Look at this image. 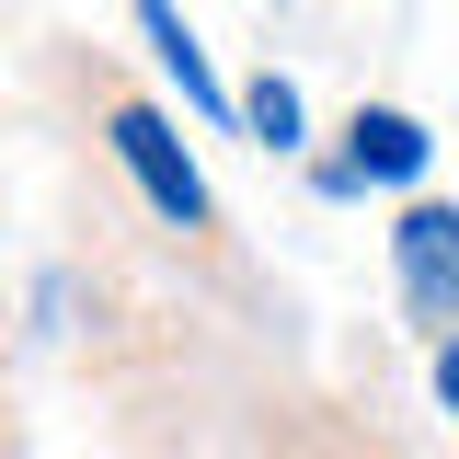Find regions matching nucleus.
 <instances>
[{
  "mask_svg": "<svg viewBox=\"0 0 459 459\" xmlns=\"http://www.w3.org/2000/svg\"><path fill=\"white\" fill-rule=\"evenodd\" d=\"M115 161L150 184V207L161 219H184V230H207V172L184 161V138H172L150 104H115Z\"/></svg>",
  "mask_w": 459,
  "mask_h": 459,
  "instance_id": "nucleus-1",
  "label": "nucleus"
},
{
  "mask_svg": "<svg viewBox=\"0 0 459 459\" xmlns=\"http://www.w3.org/2000/svg\"><path fill=\"white\" fill-rule=\"evenodd\" d=\"M391 264H402V299H413L425 322H459V207L413 195L402 230H391Z\"/></svg>",
  "mask_w": 459,
  "mask_h": 459,
  "instance_id": "nucleus-2",
  "label": "nucleus"
},
{
  "mask_svg": "<svg viewBox=\"0 0 459 459\" xmlns=\"http://www.w3.org/2000/svg\"><path fill=\"white\" fill-rule=\"evenodd\" d=\"M425 150H437V138H425L402 104H356V126H344V161L322 172V184H333V195H356V184H413V172H425Z\"/></svg>",
  "mask_w": 459,
  "mask_h": 459,
  "instance_id": "nucleus-3",
  "label": "nucleus"
},
{
  "mask_svg": "<svg viewBox=\"0 0 459 459\" xmlns=\"http://www.w3.org/2000/svg\"><path fill=\"white\" fill-rule=\"evenodd\" d=\"M138 35H150V57H161L172 81H184V104H195V115H241V104L219 92V69H207V47H195V23H184L172 0H138Z\"/></svg>",
  "mask_w": 459,
  "mask_h": 459,
  "instance_id": "nucleus-4",
  "label": "nucleus"
},
{
  "mask_svg": "<svg viewBox=\"0 0 459 459\" xmlns=\"http://www.w3.org/2000/svg\"><path fill=\"white\" fill-rule=\"evenodd\" d=\"M241 126H253L264 150H299V81H276V69H264V81L241 92Z\"/></svg>",
  "mask_w": 459,
  "mask_h": 459,
  "instance_id": "nucleus-5",
  "label": "nucleus"
},
{
  "mask_svg": "<svg viewBox=\"0 0 459 459\" xmlns=\"http://www.w3.org/2000/svg\"><path fill=\"white\" fill-rule=\"evenodd\" d=\"M437 402H448V413H459V333L437 344Z\"/></svg>",
  "mask_w": 459,
  "mask_h": 459,
  "instance_id": "nucleus-6",
  "label": "nucleus"
}]
</instances>
